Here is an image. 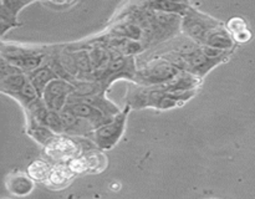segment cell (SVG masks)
Instances as JSON below:
<instances>
[{
  "instance_id": "ba28073f",
  "label": "cell",
  "mask_w": 255,
  "mask_h": 199,
  "mask_svg": "<svg viewBox=\"0 0 255 199\" xmlns=\"http://www.w3.org/2000/svg\"><path fill=\"white\" fill-rule=\"evenodd\" d=\"M31 4L29 1H0V20H1V36L5 32L14 26H20L17 21V12L21 10L22 6Z\"/></svg>"
},
{
  "instance_id": "9a60e30c",
  "label": "cell",
  "mask_w": 255,
  "mask_h": 199,
  "mask_svg": "<svg viewBox=\"0 0 255 199\" xmlns=\"http://www.w3.org/2000/svg\"><path fill=\"white\" fill-rule=\"evenodd\" d=\"M51 168L52 166L50 164V162L45 161V159H35L27 167V174L34 179V182L46 184Z\"/></svg>"
},
{
  "instance_id": "30bf717a",
  "label": "cell",
  "mask_w": 255,
  "mask_h": 199,
  "mask_svg": "<svg viewBox=\"0 0 255 199\" xmlns=\"http://www.w3.org/2000/svg\"><path fill=\"white\" fill-rule=\"evenodd\" d=\"M27 77H29L30 82H31L32 86L36 89V91L39 92V95L41 97L42 95H44V91L45 89H46L47 85H49L52 80L59 79V76L55 74V71L52 70V67L50 66L49 64L42 65L41 67L36 69L35 71L27 74Z\"/></svg>"
},
{
  "instance_id": "6da1fadb",
  "label": "cell",
  "mask_w": 255,
  "mask_h": 199,
  "mask_svg": "<svg viewBox=\"0 0 255 199\" xmlns=\"http://www.w3.org/2000/svg\"><path fill=\"white\" fill-rule=\"evenodd\" d=\"M197 92L189 94H173L161 86H141L129 89L127 95V104L132 109L156 108L171 109L181 107L187 101L196 96Z\"/></svg>"
},
{
  "instance_id": "9c48e42d",
  "label": "cell",
  "mask_w": 255,
  "mask_h": 199,
  "mask_svg": "<svg viewBox=\"0 0 255 199\" xmlns=\"http://www.w3.org/2000/svg\"><path fill=\"white\" fill-rule=\"evenodd\" d=\"M75 177H76V174L70 169V167L66 163L52 164L46 186L52 189H64L71 183Z\"/></svg>"
},
{
  "instance_id": "52a82bcc",
  "label": "cell",
  "mask_w": 255,
  "mask_h": 199,
  "mask_svg": "<svg viewBox=\"0 0 255 199\" xmlns=\"http://www.w3.org/2000/svg\"><path fill=\"white\" fill-rule=\"evenodd\" d=\"M7 191L16 197H26L34 191L35 182L29 174L22 172H12L5 179Z\"/></svg>"
},
{
  "instance_id": "5b68a950",
  "label": "cell",
  "mask_w": 255,
  "mask_h": 199,
  "mask_svg": "<svg viewBox=\"0 0 255 199\" xmlns=\"http://www.w3.org/2000/svg\"><path fill=\"white\" fill-rule=\"evenodd\" d=\"M76 176L80 174H97L102 173L109 166L106 154L99 148L84 149L69 163H66Z\"/></svg>"
},
{
  "instance_id": "4fadbf2b",
  "label": "cell",
  "mask_w": 255,
  "mask_h": 199,
  "mask_svg": "<svg viewBox=\"0 0 255 199\" xmlns=\"http://www.w3.org/2000/svg\"><path fill=\"white\" fill-rule=\"evenodd\" d=\"M227 30L237 42H248L252 39L251 30L248 29V25L242 17H232L227 24Z\"/></svg>"
},
{
  "instance_id": "7a4b0ae2",
  "label": "cell",
  "mask_w": 255,
  "mask_h": 199,
  "mask_svg": "<svg viewBox=\"0 0 255 199\" xmlns=\"http://www.w3.org/2000/svg\"><path fill=\"white\" fill-rule=\"evenodd\" d=\"M182 72L178 67L162 57L137 64L134 82L141 86H164L173 81Z\"/></svg>"
},
{
  "instance_id": "7c38bea8",
  "label": "cell",
  "mask_w": 255,
  "mask_h": 199,
  "mask_svg": "<svg viewBox=\"0 0 255 199\" xmlns=\"http://www.w3.org/2000/svg\"><path fill=\"white\" fill-rule=\"evenodd\" d=\"M149 9L154 11L166 12L171 15H178V16H184L187 12L191 10V5L187 2H176V1H152L146 2Z\"/></svg>"
},
{
  "instance_id": "8992f818",
  "label": "cell",
  "mask_w": 255,
  "mask_h": 199,
  "mask_svg": "<svg viewBox=\"0 0 255 199\" xmlns=\"http://www.w3.org/2000/svg\"><path fill=\"white\" fill-rule=\"evenodd\" d=\"M75 85L62 79L52 80L45 89L42 100L50 111L61 112L70 95L74 94Z\"/></svg>"
},
{
  "instance_id": "8fae6325",
  "label": "cell",
  "mask_w": 255,
  "mask_h": 199,
  "mask_svg": "<svg viewBox=\"0 0 255 199\" xmlns=\"http://www.w3.org/2000/svg\"><path fill=\"white\" fill-rule=\"evenodd\" d=\"M27 82H29V77H27V74H24V72L22 74L9 75V76L1 79L0 89H1L2 94L9 95L10 97H12L14 95L19 94Z\"/></svg>"
},
{
  "instance_id": "5bb4252c",
  "label": "cell",
  "mask_w": 255,
  "mask_h": 199,
  "mask_svg": "<svg viewBox=\"0 0 255 199\" xmlns=\"http://www.w3.org/2000/svg\"><path fill=\"white\" fill-rule=\"evenodd\" d=\"M26 133L29 134L31 138H34L37 143L41 146H46L54 137L57 134L54 131L49 128L47 126L44 124L36 123V122H26Z\"/></svg>"
},
{
  "instance_id": "277c9868",
  "label": "cell",
  "mask_w": 255,
  "mask_h": 199,
  "mask_svg": "<svg viewBox=\"0 0 255 199\" xmlns=\"http://www.w3.org/2000/svg\"><path fill=\"white\" fill-rule=\"evenodd\" d=\"M84 149L80 141L71 138L67 134H57L44 147L45 154L54 164L69 163Z\"/></svg>"
},
{
  "instance_id": "3957f363",
  "label": "cell",
  "mask_w": 255,
  "mask_h": 199,
  "mask_svg": "<svg viewBox=\"0 0 255 199\" xmlns=\"http://www.w3.org/2000/svg\"><path fill=\"white\" fill-rule=\"evenodd\" d=\"M131 109V107L126 104V107L119 114H116L109 123L95 129L91 136L95 147L102 151H110L119 143L125 133L127 116Z\"/></svg>"
},
{
  "instance_id": "e0dca14e",
  "label": "cell",
  "mask_w": 255,
  "mask_h": 199,
  "mask_svg": "<svg viewBox=\"0 0 255 199\" xmlns=\"http://www.w3.org/2000/svg\"><path fill=\"white\" fill-rule=\"evenodd\" d=\"M213 199H214V198H213Z\"/></svg>"
},
{
  "instance_id": "2e32d148",
  "label": "cell",
  "mask_w": 255,
  "mask_h": 199,
  "mask_svg": "<svg viewBox=\"0 0 255 199\" xmlns=\"http://www.w3.org/2000/svg\"><path fill=\"white\" fill-rule=\"evenodd\" d=\"M74 4H76V2H56V1H54V2H44V5H47V6H50V7H55V6H60V9H65V7H67V6H71V5H74Z\"/></svg>"
}]
</instances>
